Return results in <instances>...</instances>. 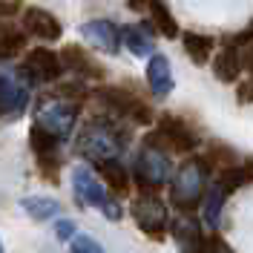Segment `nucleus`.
<instances>
[{"label": "nucleus", "mask_w": 253, "mask_h": 253, "mask_svg": "<svg viewBox=\"0 0 253 253\" xmlns=\"http://www.w3.org/2000/svg\"><path fill=\"white\" fill-rule=\"evenodd\" d=\"M147 144H153L164 153H178V156H187L199 147V135L196 129L178 118V115H161L156 121V129L147 135Z\"/></svg>", "instance_id": "20e7f679"}, {"label": "nucleus", "mask_w": 253, "mask_h": 253, "mask_svg": "<svg viewBox=\"0 0 253 253\" xmlns=\"http://www.w3.org/2000/svg\"><path fill=\"white\" fill-rule=\"evenodd\" d=\"M175 245L181 253H210V242L213 236H207L202 230V221L196 219V213H181L178 219L170 224Z\"/></svg>", "instance_id": "9d476101"}, {"label": "nucleus", "mask_w": 253, "mask_h": 253, "mask_svg": "<svg viewBox=\"0 0 253 253\" xmlns=\"http://www.w3.org/2000/svg\"><path fill=\"white\" fill-rule=\"evenodd\" d=\"M216 184H219V187L224 190L227 196H230V193H236L239 187L251 184V181H248V173H245V167H242V164H233V167H224V170H221L219 178H216Z\"/></svg>", "instance_id": "393cba45"}, {"label": "nucleus", "mask_w": 253, "mask_h": 253, "mask_svg": "<svg viewBox=\"0 0 253 253\" xmlns=\"http://www.w3.org/2000/svg\"><path fill=\"white\" fill-rule=\"evenodd\" d=\"M101 213H104V219H107V221H121V219H124V210H121V205H118L112 196L107 199V205L101 207Z\"/></svg>", "instance_id": "c85d7f7f"}, {"label": "nucleus", "mask_w": 253, "mask_h": 253, "mask_svg": "<svg viewBox=\"0 0 253 253\" xmlns=\"http://www.w3.org/2000/svg\"><path fill=\"white\" fill-rule=\"evenodd\" d=\"M150 15H153V26H156V32H161V35L170 38V41L181 38V32H178V20L173 17L170 6H167L164 0H153V3H150Z\"/></svg>", "instance_id": "4be33fe9"}, {"label": "nucleus", "mask_w": 253, "mask_h": 253, "mask_svg": "<svg viewBox=\"0 0 253 253\" xmlns=\"http://www.w3.org/2000/svg\"><path fill=\"white\" fill-rule=\"evenodd\" d=\"M0 253H6V248H3V242H0Z\"/></svg>", "instance_id": "f704fd0d"}, {"label": "nucleus", "mask_w": 253, "mask_h": 253, "mask_svg": "<svg viewBox=\"0 0 253 253\" xmlns=\"http://www.w3.org/2000/svg\"><path fill=\"white\" fill-rule=\"evenodd\" d=\"M210 253H233L230 248H227V242L219 236H213V242H210Z\"/></svg>", "instance_id": "7c9ffc66"}, {"label": "nucleus", "mask_w": 253, "mask_h": 253, "mask_svg": "<svg viewBox=\"0 0 253 253\" xmlns=\"http://www.w3.org/2000/svg\"><path fill=\"white\" fill-rule=\"evenodd\" d=\"M20 210L29 216L32 221H52L61 216V202L58 199H52V196H23L20 199Z\"/></svg>", "instance_id": "aec40b11"}, {"label": "nucleus", "mask_w": 253, "mask_h": 253, "mask_svg": "<svg viewBox=\"0 0 253 253\" xmlns=\"http://www.w3.org/2000/svg\"><path fill=\"white\" fill-rule=\"evenodd\" d=\"M129 213H132V219L138 224V230H141L147 239H164L170 233V213H167V207L164 202L158 199L156 193H138L135 199H132V205H129Z\"/></svg>", "instance_id": "423d86ee"}, {"label": "nucleus", "mask_w": 253, "mask_h": 253, "mask_svg": "<svg viewBox=\"0 0 253 253\" xmlns=\"http://www.w3.org/2000/svg\"><path fill=\"white\" fill-rule=\"evenodd\" d=\"M26 12V6H23V0H0V17L3 20H9V17H17Z\"/></svg>", "instance_id": "cd10ccee"}, {"label": "nucleus", "mask_w": 253, "mask_h": 253, "mask_svg": "<svg viewBox=\"0 0 253 253\" xmlns=\"http://www.w3.org/2000/svg\"><path fill=\"white\" fill-rule=\"evenodd\" d=\"M124 46L129 49L135 58H150L156 41H153V35L147 29H141V26H126L124 29Z\"/></svg>", "instance_id": "5701e85b"}, {"label": "nucleus", "mask_w": 253, "mask_h": 253, "mask_svg": "<svg viewBox=\"0 0 253 253\" xmlns=\"http://www.w3.org/2000/svg\"><path fill=\"white\" fill-rule=\"evenodd\" d=\"M20 26L26 29L29 38H38V41H61L63 38L61 20L41 6H26V12L20 17Z\"/></svg>", "instance_id": "f8f14e48"}, {"label": "nucleus", "mask_w": 253, "mask_h": 253, "mask_svg": "<svg viewBox=\"0 0 253 253\" xmlns=\"http://www.w3.org/2000/svg\"><path fill=\"white\" fill-rule=\"evenodd\" d=\"M98 175L104 178V184H107L115 196H126V193L132 190V173L126 170L118 158L98 161Z\"/></svg>", "instance_id": "a211bd4d"}, {"label": "nucleus", "mask_w": 253, "mask_h": 253, "mask_svg": "<svg viewBox=\"0 0 253 253\" xmlns=\"http://www.w3.org/2000/svg\"><path fill=\"white\" fill-rule=\"evenodd\" d=\"M55 236H58V242H72L78 236V224L72 219H58L55 221Z\"/></svg>", "instance_id": "bb28decb"}, {"label": "nucleus", "mask_w": 253, "mask_h": 253, "mask_svg": "<svg viewBox=\"0 0 253 253\" xmlns=\"http://www.w3.org/2000/svg\"><path fill=\"white\" fill-rule=\"evenodd\" d=\"M81 38L89 43V46L101 49L107 55H115L118 49L124 46V29L115 26L112 20H89L81 26Z\"/></svg>", "instance_id": "9b49d317"}, {"label": "nucleus", "mask_w": 253, "mask_h": 253, "mask_svg": "<svg viewBox=\"0 0 253 253\" xmlns=\"http://www.w3.org/2000/svg\"><path fill=\"white\" fill-rule=\"evenodd\" d=\"M210 190V167L205 158H187L178 164V170L170 178V202L178 207V213H199Z\"/></svg>", "instance_id": "f03ea898"}, {"label": "nucleus", "mask_w": 253, "mask_h": 253, "mask_svg": "<svg viewBox=\"0 0 253 253\" xmlns=\"http://www.w3.org/2000/svg\"><path fill=\"white\" fill-rule=\"evenodd\" d=\"M78 153L89 161H110V158H118L126 147V129L118 121L115 115H95L86 124L81 126L78 132Z\"/></svg>", "instance_id": "f257e3e1"}, {"label": "nucleus", "mask_w": 253, "mask_h": 253, "mask_svg": "<svg viewBox=\"0 0 253 253\" xmlns=\"http://www.w3.org/2000/svg\"><path fill=\"white\" fill-rule=\"evenodd\" d=\"M61 61H63V69H66V72H72V75H78V78H84V81H101L104 78V66L95 61L81 43H66V46L61 49Z\"/></svg>", "instance_id": "ddd939ff"}, {"label": "nucleus", "mask_w": 253, "mask_h": 253, "mask_svg": "<svg viewBox=\"0 0 253 253\" xmlns=\"http://www.w3.org/2000/svg\"><path fill=\"white\" fill-rule=\"evenodd\" d=\"M150 3H153V0H126V6H129L132 12H150Z\"/></svg>", "instance_id": "2f4dec72"}, {"label": "nucleus", "mask_w": 253, "mask_h": 253, "mask_svg": "<svg viewBox=\"0 0 253 253\" xmlns=\"http://www.w3.org/2000/svg\"><path fill=\"white\" fill-rule=\"evenodd\" d=\"M207 161V167L213 170V167H233V164H239L236 161V150L233 147H224V144H210L205 150V156H202Z\"/></svg>", "instance_id": "b1692460"}, {"label": "nucleus", "mask_w": 253, "mask_h": 253, "mask_svg": "<svg viewBox=\"0 0 253 253\" xmlns=\"http://www.w3.org/2000/svg\"><path fill=\"white\" fill-rule=\"evenodd\" d=\"M63 72V61L61 52H52L46 46H35L23 55V63H20V78L26 84H55Z\"/></svg>", "instance_id": "0eeeda50"}, {"label": "nucleus", "mask_w": 253, "mask_h": 253, "mask_svg": "<svg viewBox=\"0 0 253 253\" xmlns=\"http://www.w3.org/2000/svg\"><path fill=\"white\" fill-rule=\"evenodd\" d=\"M35 124L43 126L46 132H52L55 138L66 141L72 135V129L78 124V104L69 101V98H55V101H46L38 115H35Z\"/></svg>", "instance_id": "6e6552de"}, {"label": "nucleus", "mask_w": 253, "mask_h": 253, "mask_svg": "<svg viewBox=\"0 0 253 253\" xmlns=\"http://www.w3.org/2000/svg\"><path fill=\"white\" fill-rule=\"evenodd\" d=\"M245 69H248V75L253 78V43L248 46V52H245Z\"/></svg>", "instance_id": "473e14b6"}, {"label": "nucleus", "mask_w": 253, "mask_h": 253, "mask_svg": "<svg viewBox=\"0 0 253 253\" xmlns=\"http://www.w3.org/2000/svg\"><path fill=\"white\" fill-rule=\"evenodd\" d=\"M210 66H213L216 81H221V84H236L242 78V72H245V55L239 52L236 43H227L224 49H219L213 55Z\"/></svg>", "instance_id": "2eb2a0df"}, {"label": "nucleus", "mask_w": 253, "mask_h": 253, "mask_svg": "<svg viewBox=\"0 0 253 253\" xmlns=\"http://www.w3.org/2000/svg\"><path fill=\"white\" fill-rule=\"evenodd\" d=\"M26 29L12 20H0V61H15L20 52H26Z\"/></svg>", "instance_id": "6ab92c4d"}, {"label": "nucleus", "mask_w": 253, "mask_h": 253, "mask_svg": "<svg viewBox=\"0 0 253 253\" xmlns=\"http://www.w3.org/2000/svg\"><path fill=\"white\" fill-rule=\"evenodd\" d=\"M181 46H184V55L196 66H207L216 55V41L210 35H202V32H181Z\"/></svg>", "instance_id": "f3484780"}, {"label": "nucleus", "mask_w": 253, "mask_h": 253, "mask_svg": "<svg viewBox=\"0 0 253 253\" xmlns=\"http://www.w3.org/2000/svg\"><path fill=\"white\" fill-rule=\"evenodd\" d=\"M132 175L138 181L141 193H156L158 187H164L173 178V167H170V156L164 150H158L153 144H144L135 153L132 161Z\"/></svg>", "instance_id": "39448f33"}, {"label": "nucleus", "mask_w": 253, "mask_h": 253, "mask_svg": "<svg viewBox=\"0 0 253 253\" xmlns=\"http://www.w3.org/2000/svg\"><path fill=\"white\" fill-rule=\"evenodd\" d=\"M147 86L156 98H167L173 92L175 78H173V66H170V58L161 55V52H153L147 58Z\"/></svg>", "instance_id": "4468645a"}, {"label": "nucleus", "mask_w": 253, "mask_h": 253, "mask_svg": "<svg viewBox=\"0 0 253 253\" xmlns=\"http://www.w3.org/2000/svg\"><path fill=\"white\" fill-rule=\"evenodd\" d=\"M69 253H104V248L98 245V239L86 236V233H78L69 242Z\"/></svg>", "instance_id": "a878e982"}, {"label": "nucleus", "mask_w": 253, "mask_h": 253, "mask_svg": "<svg viewBox=\"0 0 253 253\" xmlns=\"http://www.w3.org/2000/svg\"><path fill=\"white\" fill-rule=\"evenodd\" d=\"M224 202H227V193L213 181L210 184V190H207L205 202H202V207H199V213H202V219L210 224V227H219L221 221V210H224Z\"/></svg>", "instance_id": "412c9836"}, {"label": "nucleus", "mask_w": 253, "mask_h": 253, "mask_svg": "<svg viewBox=\"0 0 253 253\" xmlns=\"http://www.w3.org/2000/svg\"><path fill=\"white\" fill-rule=\"evenodd\" d=\"M29 107V86L0 75V115H20Z\"/></svg>", "instance_id": "dca6fc26"}, {"label": "nucleus", "mask_w": 253, "mask_h": 253, "mask_svg": "<svg viewBox=\"0 0 253 253\" xmlns=\"http://www.w3.org/2000/svg\"><path fill=\"white\" fill-rule=\"evenodd\" d=\"M69 184H72V196L81 207H104L107 205V184L104 178L89 170L86 164H78L72 167V175H69Z\"/></svg>", "instance_id": "1a4fd4ad"}, {"label": "nucleus", "mask_w": 253, "mask_h": 253, "mask_svg": "<svg viewBox=\"0 0 253 253\" xmlns=\"http://www.w3.org/2000/svg\"><path fill=\"white\" fill-rule=\"evenodd\" d=\"M242 167H245V173H248V181H253V158L242 161Z\"/></svg>", "instance_id": "72a5a7b5"}, {"label": "nucleus", "mask_w": 253, "mask_h": 253, "mask_svg": "<svg viewBox=\"0 0 253 253\" xmlns=\"http://www.w3.org/2000/svg\"><path fill=\"white\" fill-rule=\"evenodd\" d=\"M95 95L115 118H124L129 124H153L156 121V112L150 110V104L126 86H101Z\"/></svg>", "instance_id": "7ed1b4c3"}, {"label": "nucleus", "mask_w": 253, "mask_h": 253, "mask_svg": "<svg viewBox=\"0 0 253 253\" xmlns=\"http://www.w3.org/2000/svg\"><path fill=\"white\" fill-rule=\"evenodd\" d=\"M253 101V81L251 84H239V104H248Z\"/></svg>", "instance_id": "c756f323"}]
</instances>
